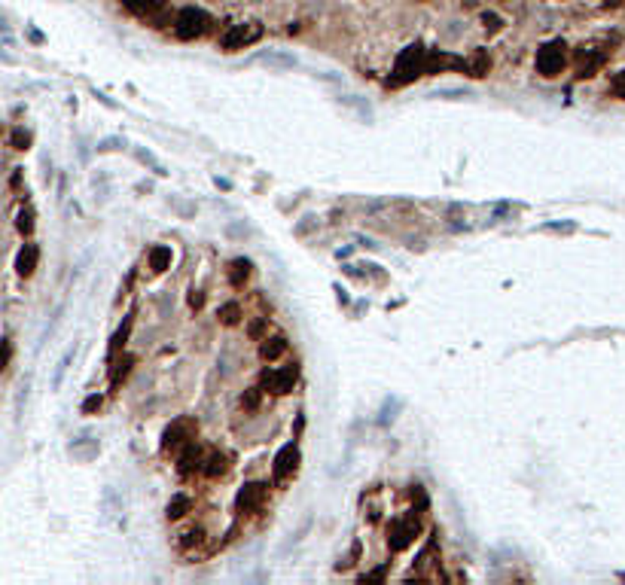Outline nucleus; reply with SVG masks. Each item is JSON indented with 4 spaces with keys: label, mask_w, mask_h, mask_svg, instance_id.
<instances>
[{
    "label": "nucleus",
    "mask_w": 625,
    "mask_h": 585,
    "mask_svg": "<svg viewBox=\"0 0 625 585\" xmlns=\"http://www.w3.org/2000/svg\"><path fill=\"white\" fill-rule=\"evenodd\" d=\"M421 73H427V49L421 43H412L399 52L390 86H406V82H412L415 77H421Z\"/></svg>",
    "instance_id": "f257e3e1"
},
{
    "label": "nucleus",
    "mask_w": 625,
    "mask_h": 585,
    "mask_svg": "<svg viewBox=\"0 0 625 585\" xmlns=\"http://www.w3.org/2000/svg\"><path fill=\"white\" fill-rule=\"evenodd\" d=\"M207 24H211L207 13L196 10V6H186V10H180L177 19H174V34H177L180 40H196L207 31Z\"/></svg>",
    "instance_id": "f03ea898"
},
{
    "label": "nucleus",
    "mask_w": 625,
    "mask_h": 585,
    "mask_svg": "<svg viewBox=\"0 0 625 585\" xmlns=\"http://www.w3.org/2000/svg\"><path fill=\"white\" fill-rule=\"evenodd\" d=\"M260 37H263V24H260V22L232 24L226 34L220 37V49H226V52H235V49H244V46H250V43H256Z\"/></svg>",
    "instance_id": "7ed1b4c3"
},
{
    "label": "nucleus",
    "mask_w": 625,
    "mask_h": 585,
    "mask_svg": "<svg viewBox=\"0 0 625 585\" xmlns=\"http://www.w3.org/2000/svg\"><path fill=\"white\" fill-rule=\"evenodd\" d=\"M196 433H198V427H196V421H193V417H177V421H174L171 427L165 430V436H162V448H165V451H180V448L193 445Z\"/></svg>",
    "instance_id": "20e7f679"
},
{
    "label": "nucleus",
    "mask_w": 625,
    "mask_h": 585,
    "mask_svg": "<svg viewBox=\"0 0 625 585\" xmlns=\"http://www.w3.org/2000/svg\"><path fill=\"white\" fill-rule=\"evenodd\" d=\"M564 40H549V43L540 46L537 52V73H543V77H558L564 68Z\"/></svg>",
    "instance_id": "39448f33"
},
{
    "label": "nucleus",
    "mask_w": 625,
    "mask_h": 585,
    "mask_svg": "<svg viewBox=\"0 0 625 585\" xmlns=\"http://www.w3.org/2000/svg\"><path fill=\"white\" fill-rule=\"evenodd\" d=\"M418 531H421V524H418V518H415V515L397 518V521H390V528H388V546L394 551L409 549L412 540L418 537Z\"/></svg>",
    "instance_id": "423d86ee"
},
{
    "label": "nucleus",
    "mask_w": 625,
    "mask_h": 585,
    "mask_svg": "<svg viewBox=\"0 0 625 585\" xmlns=\"http://www.w3.org/2000/svg\"><path fill=\"white\" fill-rule=\"evenodd\" d=\"M125 6L147 22H156V24L168 22V6H165V0H125Z\"/></svg>",
    "instance_id": "0eeeda50"
},
{
    "label": "nucleus",
    "mask_w": 625,
    "mask_h": 585,
    "mask_svg": "<svg viewBox=\"0 0 625 585\" xmlns=\"http://www.w3.org/2000/svg\"><path fill=\"white\" fill-rule=\"evenodd\" d=\"M296 470H299V448L296 445H284L274 454V482L278 484H284L290 475H296Z\"/></svg>",
    "instance_id": "6e6552de"
},
{
    "label": "nucleus",
    "mask_w": 625,
    "mask_h": 585,
    "mask_svg": "<svg viewBox=\"0 0 625 585\" xmlns=\"http://www.w3.org/2000/svg\"><path fill=\"white\" fill-rule=\"evenodd\" d=\"M299 378V369L296 366H284V369H274V372H265L263 375V387L272 390V394H290L293 384Z\"/></svg>",
    "instance_id": "1a4fd4ad"
},
{
    "label": "nucleus",
    "mask_w": 625,
    "mask_h": 585,
    "mask_svg": "<svg viewBox=\"0 0 625 585\" xmlns=\"http://www.w3.org/2000/svg\"><path fill=\"white\" fill-rule=\"evenodd\" d=\"M604 61H607V52H601V49H580L577 52V77L580 80L595 77V73L604 68Z\"/></svg>",
    "instance_id": "9d476101"
},
{
    "label": "nucleus",
    "mask_w": 625,
    "mask_h": 585,
    "mask_svg": "<svg viewBox=\"0 0 625 585\" xmlns=\"http://www.w3.org/2000/svg\"><path fill=\"white\" fill-rule=\"evenodd\" d=\"M265 484H260V482H247L244 488L238 491V509L241 512H253V509H260L263 503H265Z\"/></svg>",
    "instance_id": "9b49d317"
},
{
    "label": "nucleus",
    "mask_w": 625,
    "mask_h": 585,
    "mask_svg": "<svg viewBox=\"0 0 625 585\" xmlns=\"http://www.w3.org/2000/svg\"><path fill=\"white\" fill-rule=\"evenodd\" d=\"M205 461H207V457L202 454V448L193 442V445H186V448H183V454H180V473L193 475L198 470H205Z\"/></svg>",
    "instance_id": "f8f14e48"
},
{
    "label": "nucleus",
    "mask_w": 625,
    "mask_h": 585,
    "mask_svg": "<svg viewBox=\"0 0 625 585\" xmlns=\"http://www.w3.org/2000/svg\"><path fill=\"white\" fill-rule=\"evenodd\" d=\"M37 259H40V250H37V244H24V247H22L19 259H15V269H19L22 278H31V274H34V269H37Z\"/></svg>",
    "instance_id": "ddd939ff"
},
{
    "label": "nucleus",
    "mask_w": 625,
    "mask_h": 585,
    "mask_svg": "<svg viewBox=\"0 0 625 585\" xmlns=\"http://www.w3.org/2000/svg\"><path fill=\"white\" fill-rule=\"evenodd\" d=\"M464 68H466V73H470V77H488V71H491V55L485 52V49H476L470 61H464Z\"/></svg>",
    "instance_id": "4468645a"
},
{
    "label": "nucleus",
    "mask_w": 625,
    "mask_h": 585,
    "mask_svg": "<svg viewBox=\"0 0 625 585\" xmlns=\"http://www.w3.org/2000/svg\"><path fill=\"white\" fill-rule=\"evenodd\" d=\"M205 473L211 475V479H220V475H226L229 473V454H226V451H214V454H207Z\"/></svg>",
    "instance_id": "2eb2a0df"
},
{
    "label": "nucleus",
    "mask_w": 625,
    "mask_h": 585,
    "mask_svg": "<svg viewBox=\"0 0 625 585\" xmlns=\"http://www.w3.org/2000/svg\"><path fill=\"white\" fill-rule=\"evenodd\" d=\"M247 278H250V262L247 259H235V262L229 265V283L232 287H241Z\"/></svg>",
    "instance_id": "dca6fc26"
},
{
    "label": "nucleus",
    "mask_w": 625,
    "mask_h": 585,
    "mask_svg": "<svg viewBox=\"0 0 625 585\" xmlns=\"http://www.w3.org/2000/svg\"><path fill=\"white\" fill-rule=\"evenodd\" d=\"M284 350H287V341L284 339H265L263 348H260V357H263V360H278Z\"/></svg>",
    "instance_id": "f3484780"
},
{
    "label": "nucleus",
    "mask_w": 625,
    "mask_h": 585,
    "mask_svg": "<svg viewBox=\"0 0 625 585\" xmlns=\"http://www.w3.org/2000/svg\"><path fill=\"white\" fill-rule=\"evenodd\" d=\"M168 265H171V250L168 247H153V250H149V269L165 272Z\"/></svg>",
    "instance_id": "a211bd4d"
},
{
    "label": "nucleus",
    "mask_w": 625,
    "mask_h": 585,
    "mask_svg": "<svg viewBox=\"0 0 625 585\" xmlns=\"http://www.w3.org/2000/svg\"><path fill=\"white\" fill-rule=\"evenodd\" d=\"M189 506H193V500H189L186 494H177V497H174L171 503H168V509H165V515H168L171 521H174V518H183V515H186V512H189Z\"/></svg>",
    "instance_id": "6ab92c4d"
},
{
    "label": "nucleus",
    "mask_w": 625,
    "mask_h": 585,
    "mask_svg": "<svg viewBox=\"0 0 625 585\" xmlns=\"http://www.w3.org/2000/svg\"><path fill=\"white\" fill-rule=\"evenodd\" d=\"M73 354H77V345L64 350V357H61V360H58V366H55V375H52V387H61V378H64V372H68V366H71V360H73Z\"/></svg>",
    "instance_id": "aec40b11"
},
{
    "label": "nucleus",
    "mask_w": 625,
    "mask_h": 585,
    "mask_svg": "<svg viewBox=\"0 0 625 585\" xmlns=\"http://www.w3.org/2000/svg\"><path fill=\"white\" fill-rule=\"evenodd\" d=\"M220 320L226 323V327H235V323L241 320V308H238V302H226L220 308Z\"/></svg>",
    "instance_id": "412c9836"
},
{
    "label": "nucleus",
    "mask_w": 625,
    "mask_h": 585,
    "mask_svg": "<svg viewBox=\"0 0 625 585\" xmlns=\"http://www.w3.org/2000/svg\"><path fill=\"white\" fill-rule=\"evenodd\" d=\"M10 144L15 149H28L31 147V135H28V131H22V128H15L13 135H10Z\"/></svg>",
    "instance_id": "4be33fe9"
},
{
    "label": "nucleus",
    "mask_w": 625,
    "mask_h": 585,
    "mask_svg": "<svg viewBox=\"0 0 625 585\" xmlns=\"http://www.w3.org/2000/svg\"><path fill=\"white\" fill-rule=\"evenodd\" d=\"M15 225H19L22 235H31V232H34V214H31V211H22V214H19V223H15Z\"/></svg>",
    "instance_id": "5701e85b"
},
{
    "label": "nucleus",
    "mask_w": 625,
    "mask_h": 585,
    "mask_svg": "<svg viewBox=\"0 0 625 585\" xmlns=\"http://www.w3.org/2000/svg\"><path fill=\"white\" fill-rule=\"evenodd\" d=\"M482 24H485V31H488V34H497V31L503 28V22H500V15H494V13H485V15H482Z\"/></svg>",
    "instance_id": "b1692460"
},
{
    "label": "nucleus",
    "mask_w": 625,
    "mask_h": 585,
    "mask_svg": "<svg viewBox=\"0 0 625 585\" xmlns=\"http://www.w3.org/2000/svg\"><path fill=\"white\" fill-rule=\"evenodd\" d=\"M610 91H613L616 98H622V101H625V71H619V73H616V77H613V82H610Z\"/></svg>",
    "instance_id": "393cba45"
},
{
    "label": "nucleus",
    "mask_w": 625,
    "mask_h": 585,
    "mask_svg": "<svg viewBox=\"0 0 625 585\" xmlns=\"http://www.w3.org/2000/svg\"><path fill=\"white\" fill-rule=\"evenodd\" d=\"M128 329H131V317H128V320H125V327H122V329H119V332H116V336H113V345H110V354H116V350H119V348H122V341H125V336H128Z\"/></svg>",
    "instance_id": "a878e982"
},
{
    "label": "nucleus",
    "mask_w": 625,
    "mask_h": 585,
    "mask_svg": "<svg viewBox=\"0 0 625 585\" xmlns=\"http://www.w3.org/2000/svg\"><path fill=\"white\" fill-rule=\"evenodd\" d=\"M260 61H265V64H278V68H293V58H284V55H263Z\"/></svg>",
    "instance_id": "bb28decb"
},
{
    "label": "nucleus",
    "mask_w": 625,
    "mask_h": 585,
    "mask_svg": "<svg viewBox=\"0 0 625 585\" xmlns=\"http://www.w3.org/2000/svg\"><path fill=\"white\" fill-rule=\"evenodd\" d=\"M397 408H399V399H388L385 408H381V424L394 421V412H397Z\"/></svg>",
    "instance_id": "cd10ccee"
},
{
    "label": "nucleus",
    "mask_w": 625,
    "mask_h": 585,
    "mask_svg": "<svg viewBox=\"0 0 625 585\" xmlns=\"http://www.w3.org/2000/svg\"><path fill=\"white\" fill-rule=\"evenodd\" d=\"M241 406H244V408H256V406H260V390H256V387L247 390V394L241 397Z\"/></svg>",
    "instance_id": "c85d7f7f"
},
{
    "label": "nucleus",
    "mask_w": 625,
    "mask_h": 585,
    "mask_svg": "<svg viewBox=\"0 0 625 585\" xmlns=\"http://www.w3.org/2000/svg\"><path fill=\"white\" fill-rule=\"evenodd\" d=\"M198 542H202V531H189V533H183L180 546H183V549H189V546H198Z\"/></svg>",
    "instance_id": "c756f323"
},
{
    "label": "nucleus",
    "mask_w": 625,
    "mask_h": 585,
    "mask_svg": "<svg viewBox=\"0 0 625 585\" xmlns=\"http://www.w3.org/2000/svg\"><path fill=\"white\" fill-rule=\"evenodd\" d=\"M135 363L131 357H122V363H119V369H113V384H119V378H125V372H128V366Z\"/></svg>",
    "instance_id": "7c9ffc66"
},
{
    "label": "nucleus",
    "mask_w": 625,
    "mask_h": 585,
    "mask_svg": "<svg viewBox=\"0 0 625 585\" xmlns=\"http://www.w3.org/2000/svg\"><path fill=\"white\" fill-rule=\"evenodd\" d=\"M101 403H104L101 397H89L86 403H82V412H98V408H101Z\"/></svg>",
    "instance_id": "2f4dec72"
},
{
    "label": "nucleus",
    "mask_w": 625,
    "mask_h": 585,
    "mask_svg": "<svg viewBox=\"0 0 625 585\" xmlns=\"http://www.w3.org/2000/svg\"><path fill=\"white\" fill-rule=\"evenodd\" d=\"M549 232H573V223H564V225H546Z\"/></svg>",
    "instance_id": "473e14b6"
},
{
    "label": "nucleus",
    "mask_w": 625,
    "mask_h": 585,
    "mask_svg": "<svg viewBox=\"0 0 625 585\" xmlns=\"http://www.w3.org/2000/svg\"><path fill=\"white\" fill-rule=\"evenodd\" d=\"M202 302H205L202 292H193V296H189V305H193V308H202Z\"/></svg>",
    "instance_id": "72a5a7b5"
},
{
    "label": "nucleus",
    "mask_w": 625,
    "mask_h": 585,
    "mask_svg": "<svg viewBox=\"0 0 625 585\" xmlns=\"http://www.w3.org/2000/svg\"><path fill=\"white\" fill-rule=\"evenodd\" d=\"M366 579H385V570H372V573H366V576H363V582H366Z\"/></svg>",
    "instance_id": "f704fd0d"
},
{
    "label": "nucleus",
    "mask_w": 625,
    "mask_h": 585,
    "mask_svg": "<svg viewBox=\"0 0 625 585\" xmlns=\"http://www.w3.org/2000/svg\"><path fill=\"white\" fill-rule=\"evenodd\" d=\"M250 336L260 339V336H263V323H253V327H250Z\"/></svg>",
    "instance_id": "c9c22d12"
}]
</instances>
